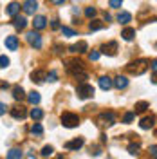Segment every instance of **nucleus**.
<instances>
[{"label":"nucleus","mask_w":157,"mask_h":159,"mask_svg":"<svg viewBox=\"0 0 157 159\" xmlns=\"http://www.w3.org/2000/svg\"><path fill=\"white\" fill-rule=\"evenodd\" d=\"M146 69H148V60H136V61H130L127 65V70L130 74H136V76L143 74Z\"/></svg>","instance_id":"obj_1"},{"label":"nucleus","mask_w":157,"mask_h":159,"mask_svg":"<svg viewBox=\"0 0 157 159\" xmlns=\"http://www.w3.org/2000/svg\"><path fill=\"white\" fill-rule=\"evenodd\" d=\"M61 125L65 129H74L79 125V116L78 114H72V112H63L61 114Z\"/></svg>","instance_id":"obj_2"},{"label":"nucleus","mask_w":157,"mask_h":159,"mask_svg":"<svg viewBox=\"0 0 157 159\" xmlns=\"http://www.w3.org/2000/svg\"><path fill=\"white\" fill-rule=\"evenodd\" d=\"M76 94H78L79 99H88L94 96V87L90 83H87V81H81L78 85V89H76Z\"/></svg>","instance_id":"obj_3"},{"label":"nucleus","mask_w":157,"mask_h":159,"mask_svg":"<svg viewBox=\"0 0 157 159\" xmlns=\"http://www.w3.org/2000/svg\"><path fill=\"white\" fill-rule=\"evenodd\" d=\"M65 67H67V72L72 74V76H78L83 72V63L78 61V60H67L65 61Z\"/></svg>","instance_id":"obj_4"},{"label":"nucleus","mask_w":157,"mask_h":159,"mask_svg":"<svg viewBox=\"0 0 157 159\" xmlns=\"http://www.w3.org/2000/svg\"><path fill=\"white\" fill-rule=\"evenodd\" d=\"M27 42H29L34 49H42V36H40L36 31H31V33H27Z\"/></svg>","instance_id":"obj_5"},{"label":"nucleus","mask_w":157,"mask_h":159,"mask_svg":"<svg viewBox=\"0 0 157 159\" xmlns=\"http://www.w3.org/2000/svg\"><path fill=\"white\" fill-rule=\"evenodd\" d=\"M101 52H103V54H108V56H116V52H118V43H116V42H108L105 45H101Z\"/></svg>","instance_id":"obj_6"},{"label":"nucleus","mask_w":157,"mask_h":159,"mask_svg":"<svg viewBox=\"0 0 157 159\" xmlns=\"http://www.w3.org/2000/svg\"><path fill=\"white\" fill-rule=\"evenodd\" d=\"M98 121H99V125H114L116 123V116L112 112H103L98 118Z\"/></svg>","instance_id":"obj_7"},{"label":"nucleus","mask_w":157,"mask_h":159,"mask_svg":"<svg viewBox=\"0 0 157 159\" xmlns=\"http://www.w3.org/2000/svg\"><path fill=\"white\" fill-rule=\"evenodd\" d=\"M11 116L15 119H25L27 118V110H25V107H22V105L20 107H13L11 109Z\"/></svg>","instance_id":"obj_8"},{"label":"nucleus","mask_w":157,"mask_h":159,"mask_svg":"<svg viewBox=\"0 0 157 159\" xmlns=\"http://www.w3.org/2000/svg\"><path fill=\"white\" fill-rule=\"evenodd\" d=\"M33 27L36 31H42L47 27V18L45 16H42V15H38V16H34V20H33Z\"/></svg>","instance_id":"obj_9"},{"label":"nucleus","mask_w":157,"mask_h":159,"mask_svg":"<svg viewBox=\"0 0 157 159\" xmlns=\"http://www.w3.org/2000/svg\"><path fill=\"white\" fill-rule=\"evenodd\" d=\"M22 7H24V11H25L27 15H34V11L38 9V2H36V0H25Z\"/></svg>","instance_id":"obj_10"},{"label":"nucleus","mask_w":157,"mask_h":159,"mask_svg":"<svg viewBox=\"0 0 157 159\" xmlns=\"http://www.w3.org/2000/svg\"><path fill=\"white\" fill-rule=\"evenodd\" d=\"M83 138H76V139H72V141H67L65 143V148L67 150H79L81 147H83Z\"/></svg>","instance_id":"obj_11"},{"label":"nucleus","mask_w":157,"mask_h":159,"mask_svg":"<svg viewBox=\"0 0 157 159\" xmlns=\"http://www.w3.org/2000/svg\"><path fill=\"white\" fill-rule=\"evenodd\" d=\"M87 49H88V45H87V42H83V40L69 47V51H70V52H74V54H76V52H78V54H81V52H85Z\"/></svg>","instance_id":"obj_12"},{"label":"nucleus","mask_w":157,"mask_h":159,"mask_svg":"<svg viewBox=\"0 0 157 159\" xmlns=\"http://www.w3.org/2000/svg\"><path fill=\"white\" fill-rule=\"evenodd\" d=\"M154 125H155V116H150V118L146 116V118H143V119H141V123H139V127H141L143 130L152 129Z\"/></svg>","instance_id":"obj_13"},{"label":"nucleus","mask_w":157,"mask_h":159,"mask_svg":"<svg viewBox=\"0 0 157 159\" xmlns=\"http://www.w3.org/2000/svg\"><path fill=\"white\" fill-rule=\"evenodd\" d=\"M4 43H6V47H7L9 51H16L18 49V38L13 36V34H11V36H6V42H4Z\"/></svg>","instance_id":"obj_14"},{"label":"nucleus","mask_w":157,"mask_h":159,"mask_svg":"<svg viewBox=\"0 0 157 159\" xmlns=\"http://www.w3.org/2000/svg\"><path fill=\"white\" fill-rule=\"evenodd\" d=\"M13 25H15V29H25V25H27V20L25 16H13Z\"/></svg>","instance_id":"obj_15"},{"label":"nucleus","mask_w":157,"mask_h":159,"mask_svg":"<svg viewBox=\"0 0 157 159\" xmlns=\"http://www.w3.org/2000/svg\"><path fill=\"white\" fill-rule=\"evenodd\" d=\"M112 87H116V89H127L128 87V80L125 78V76H118V78L114 80V81H112Z\"/></svg>","instance_id":"obj_16"},{"label":"nucleus","mask_w":157,"mask_h":159,"mask_svg":"<svg viewBox=\"0 0 157 159\" xmlns=\"http://www.w3.org/2000/svg\"><path fill=\"white\" fill-rule=\"evenodd\" d=\"M31 80H33V81H36V83L45 81V70H42V69L33 70V72H31Z\"/></svg>","instance_id":"obj_17"},{"label":"nucleus","mask_w":157,"mask_h":159,"mask_svg":"<svg viewBox=\"0 0 157 159\" xmlns=\"http://www.w3.org/2000/svg\"><path fill=\"white\" fill-rule=\"evenodd\" d=\"M18 11H20V6L16 2H11L9 6H7V9H6V15H7V16H16Z\"/></svg>","instance_id":"obj_18"},{"label":"nucleus","mask_w":157,"mask_h":159,"mask_svg":"<svg viewBox=\"0 0 157 159\" xmlns=\"http://www.w3.org/2000/svg\"><path fill=\"white\" fill-rule=\"evenodd\" d=\"M146 109H150V103L148 101H137L136 107H134V114H143Z\"/></svg>","instance_id":"obj_19"},{"label":"nucleus","mask_w":157,"mask_h":159,"mask_svg":"<svg viewBox=\"0 0 157 159\" xmlns=\"http://www.w3.org/2000/svg\"><path fill=\"white\" fill-rule=\"evenodd\" d=\"M13 98L16 99V101H22V99L25 98V92H24V89L20 85H15L13 87Z\"/></svg>","instance_id":"obj_20"},{"label":"nucleus","mask_w":157,"mask_h":159,"mask_svg":"<svg viewBox=\"0 0 157 159\" xmlns=\"http://www.w3.org/2000/svg\"><path fill=\"white\" fill-rule=\"evenodd\" d=\"M99 87H101L103 90L112 89V78H108V76H101V78H99Z\"/></svg>","instance_id":"obj_21"},{"label":"nucleus","mask_w":157,"mask_h":159,"mask_svg":"<svg viewBox=\"0 0 157 159\" xmlns=\"http://www.w3.org/2000/svg\"><path fill=\"white\" fill-rule=\"evenodd\" d=\"M121 36L127 40V42H132V40H134V36H136V29H134V27H127V29H123Z\"/></svg>","instance_id":"obj_22"},{"label":"nucleus","mask_w":157,"mask_h":159,"mask_svg":"<svg viewBox=\"0 0 157 159\" xmlns=\"http://www.w3.org/2000/svg\"><path fill=\"white\" fill-rule=\"evenodd\" d=\"M130 20H132V15H130L128 11H121V13L118 15V22L119 24H125V25H127Z\"/></svg>","instance_id":"obj_23"},{"label":"nucleus","mask_w":157,"mask_h":159,"mask_svg":"<svg viewBox=\"0 0 157 159\" xmlns=\"http://www.w3.org/2000/svg\"><path fill=\"white\" fill-rule=\"evenodd\" d=\"M22 157H24V154H22L20 148H11L7 152V159H22Z\"/></svg>","instance_id":"obj_24"},{"label":"nucleus","mask_w":157,"mask_h":159,"mask_svg":"<svg viewBox=\"0 0 157 159\" xmlns=\"http://www.w3.org/2000/svg\"><path fill=\"white\" fill-rule=\"evenodd\" d=\"M27 99H29L33 105H38V103H40V94L36 92V90H33V92L27 94Z\"/></svg>","instance_id":"obj_25"},{"label":"nucleus","mask_w":157,"mask_h":159,"mask_svg":"<svg viewBox=\"0 0 157 159\" xmlns=\"http://www.w3.org/2000/svg\"><path fill=\"white\" fill-rule=\"evenodd\" d=\"M31 134H33V136H42V134H43V127H42L40 123H34V125L31 127Z\"/></svg>","instance_id":"obj_26"},{"label":"nucleus","mask_w":157,"mask_h":159,"mask_svg":"<svg viewBox=\"0 0 157 159\" xmlns=\"http://www.w3.org/2000/svg\"><path fill=\"white\" fill-rule=\"evenodd\" d=\"M31 118L34 119V121H40V119L43 118V110L42 109H33L31 110Z\"/></svg>","instance_id":"obj_27"},{"label":"nucleus","mask_w":157,"mask_h":159,"mask_svg":"<svg viewBox=\"0 0 157 159\" xmlns=\"http://www.w3.org/2000/svg\"><path fill=\"white\" fill-rule=\"evenodd\" d=\"M139 150H141V145H139V143H130V145H128V152H130L132 156H137Z\"/></svg>","instance_id":"obj_28"},{"label":"nucleus","mask_w":157,"mask_h":159,"mask_svg":"<svg viewBox=\"0 0 157 159\" xmlns=\"http://www.w3.org/2000/svg\"><path fill=\"white\" fill-rule=\"evenodd\" d=\"M103 27V22L101 20H92L90 24H88V29L90 31H98V29H101Z\"/></svg>","instance_id":"obj_29"},{"label":"nucleus","mask_w":157,"mask_h":159,"mask_svg":"<svg viewBox=\"0 0 157 159\" xmlns=\"http://www.w3.org/2000/svg\"><path fill=\"white\" fill-rule=\"evenodd\" d=\"M52 152H54V148H52L51 145H47V147L42 148V156H43V157H49V156H52Z\"/></svg>","instance_id":"obj_30"},{"label":"nucleus","mask_w":157,"mask_h":159,"mask_svg":"<svg viewBox=\"0 0 157 159\" xmlns=\"http://www.w3.org/2000/svg\"><path fill=\"white\" fill-rule=\"evenodd\" d=\"M45 80H47V81H56V80H58V74H56L54 70H51V72H45Z\"/></svg>","instance_id":"obj_31"},{"label":"nucleus","mask_w":157,"mask_h":159,"mask_svg":"<svg viewBox=\"0 0 157 159\" xmlns=\"http://www.w3.org/2000/svg\"><path fill=\"white\" fill-rule=\"evenodd\" d=\"M61 33H63L65 36H76V33L70 29V27H61Z\"/></svg>","instance_id":"obj_32"},{"label":"nucleus","mask_w":157,"mask_h":159,"mask_svg":"<svg viewBox=\"0 0 157 159\" xmlns=\"http://www.w3.org/2000/svg\"><path fill=\"white\" fill-rule=\"evenodd\" d=\"M7 65H9V58H7V56H0V67L6 69Z\"/></svg>","instance_id":"obj_33"},{"label":"nucleus","mask_w":157,"mask_h":159,"mask_svg":"<svg viewBox=\"0 0 157 159\" xmlns=\"http://www.w3.org/2000/svg\"><path fill=\"white\" fill-rule=\"evenodd\" d=\"M123 6V0H110V7H114V9H119Z\"/></svg>","instance_id":"obj_34"},{"label":"nucleus","mask_w":157,"mask_h":159,"mask_svg":"<svg viewBox=\"0 0 157 159\" xmlns=\"http://www.w3.org/2000/svg\"><path fill=\"white\" fill-rule=\"evenodd\" d=\"M85 15H87L88 18H94V16H96V9H94V7H87V9H85Z\"/></svg>","instance_id":"obj_35"},{"label":"nucleus","mask_w":157,"mask_h":159,"mask_svg":"<svg viewBox=\"0 0 157 159\" xmlns=\"http://www.w3.org/2000/svg\"><path fill=\"white\" fill-rule=\"evenodd\" d=\"M132 119H134V112H127L125 118H123V123H130Z\"/></svg>","instance_id":"obj_36"},{"label":"nucleus","mask_w":157,"mask_h":159,"mask_svg":"<svg viewBox=\"0 0 157 159\" xmlns=\"http://www.w3.org/2000/svg\"><path fill=\"white\" fill-rule=\"evenodd\" d=\"M88 58H90V61H96V60L99 58V52L98 51H92V52L88 54Z\"/></svg>","instance_id":"obj_37"},{"label":"nucleus","mask_w":157,"mask_h":159,"mask_svg":"<svg viewBox=\"0 0 157 159\" xmlns=\"http://www.w3.org/2000/svg\"><path fill=\"white\" fill-rule=\"evenodd\" d=\"M51 27L52 29H60V20H52L51 22Z\"/></svg>","instance_id":"obj_38"},{"label":"nucleus","mask_w":157,"mask_h":159,"mask_svg":"<svg viewBox=\"0 0 157 159\" xmlns=\"http://www.w3.org/2000/svg\"><path fill=\"white\" fill-rule=\"evenodd\" d=\"M6 109H7V107H6V103H0V116H2V114H6Z\"/></svg>","instance_id":"obj_39"},{"label":"nucleus","mask_w":157,"mask_h":159,"mask_svg":"<svg viewBox=\"0 0 157 159\" xmlns=\"http://www.w3.org/2000/svg\"><path fill=\"white\" fill-rule=\"evenodd\" d=\"M155 150H157V147H155V145H152V148H150V152H152V157H155V154H157Z\"/></svg>","instance_id":"obj_40"},{"label":"nucleus","mask_w":157,"mask_h":159,"mask_svg":"<svg viewBox=\"0 0 157 159\" xmlns=\"http://www.w3.org/2000/svg\"><path fill=\"white\" fill-rule=\"evenodd\" d=\"M63 2H65V0H51V4H56V6H58V4H63Z\"/></svg>","instance_id":"obj_41"},{"label":"nucleus","mask_w":157,"mask_h":159,"mask_svg":"<svg viewBox=\"0 0 157 159\" xmlns=\"http://www.w3.org/2000/svg\"><path fill=\"white\" fill-rule=\"evenodd\" d=\"M0 89H7V83L6 81H0Z\"/></svg>","instance_id":"obj_42"},{"label":"nucleus","mask_w":157,"mask_h":159,"mask_svg":"<svg viewBox=\"0 0 157 159\" xmlns=\"http://www.w3.org/2000/svg\"><path fill=\"white\" fill-rule=\"evenodd\" d=\"M155 69H157V63H155V60H154V61H152V70L155 72Z\"/></svg>","instance_id":"obj_43"},{"label":"nucleus","mask_w":157,"mask_h":159,"mask_svg":"<svg viewBox=\"0 0 157 159\" xmlns=\"http://www.w3.org/2000/svg\"><path fill=\"white\" fill-rule=\"evenodd\" d=\"M58 159H63V156H60V157H58Z\"/></svg>","instance_id":"obj_44"}]
</instances>
